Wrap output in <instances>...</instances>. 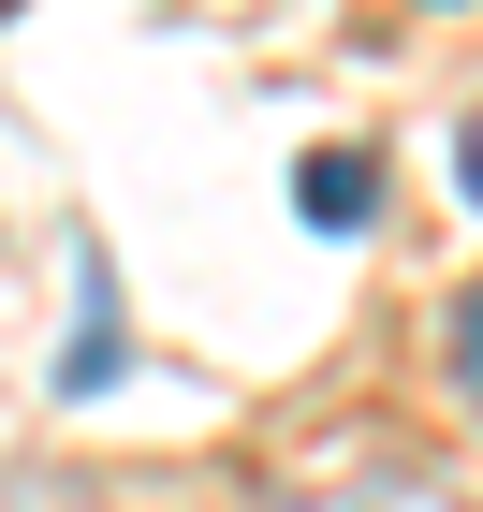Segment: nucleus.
<instances>
[{
	"label": "nucleus",
	"mask_w": 483,
	"mask_h": 512,
	"mask_svg": "<svg viewBox=\"0 0 483 512\" xmlns=\"http://www.w3.org/2000/svg\"><path fill=\"white\" fill-rule=\"evenodd\" d=\"M454 191L483 205V103H469V132H454Z\"/></svg>",
	"instance_id": "20e7f679"
},
{
	"label": "nucleus",
	"mask_w": 483,
	"mask_h": 512,
	"mask_svg": "<svg viewBox=\"0 0 483 512\" xmlns=\"http://www.w3.org/2000/svg\"><path fill=\"white\" fill-rule=\"evenodd\" d=\"M103 381H118V308H103V264H88V322L59 352V395H103Z\"/></svg>",
	"instance_id": "f03ea898"
},
{
	"label": "nucleus",
	"mask_w": 483,
	"mask_h": 512,
	"mask_svg": "<svg viewBox=\"0 0 483 512\" xmlns=\"http://www.w3.org/2000/svg\"><path fill=\"white\" fill-rule=\"evenodd\" d=\"M293 512H454V498L410 483V469H366V483H322V498H293Z\"/></svg>",
	"instance_id": "7ed1b4c3"
},
{
	"label": "nucleus",
	"mask_w": 483,
	"mask_h": 512,
	"mask_svg": "<svg viewBox=\"0 0 483 512\" xmlns=\"http://www.w3.org/2000/svg\"><path fill=\"white\" fill-rule=\"evenodd\" d=\"M454 366H483V293H469V308H454Z\"/></svg>",
	"instance_id": "39448f33"
},
{
	"label": "nucleus",
	"mask_w": 483,
	"mask_h": 512,
	"mask_svg": "<svg viewBox=\"0 0 483 512\" xmlns=\"http://www.w3.org/2000/svg\"><path fill=\"white\" fill-rule=\"evenodd\" d=\"M293 220L366 235V220H381V161H366V147H308V161H293Z\"/></svg>",
	"instance_id": "f257e3e1"
}]
</instances>
